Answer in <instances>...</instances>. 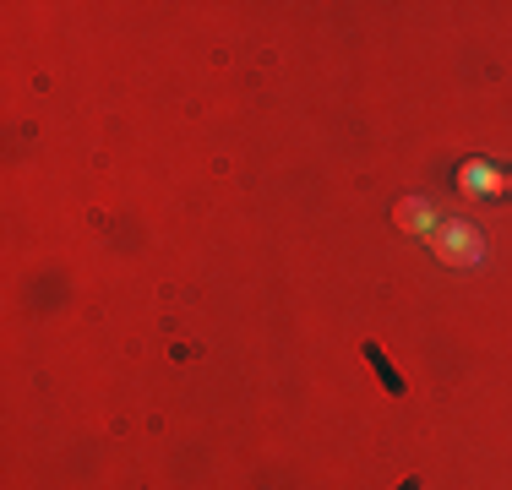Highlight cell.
<instances>
[{
	"label": "cell",
	"mask_w": 512,
	"mask_h": 490,
	"mask_svg": "<svg viewBox=\"0 0 512 490\" xmlns=\"http://www.w3.org/2000/svg\"><path fill=\"white\" fill-rule=\"evenodd\" d=\"M393 224L404 229V235H436V207L425 202V196H404V202L393 207Z\"/></svg>",
	"instance_id": "3"
},
{
	"label": "cell",
	"mask_w": 512,
	"mask_h": 490,
	"mask_svg": "<svg viewBox=\"0 0 512 490\" xmlns=\"http://www.w3.org/2000/svg\"><path fill=\"white\" fill-rule=\"evenodd\" d=\"M431 251L442 256L447 267H480V262H485V240H480V229L463 224V218H447V224H436Z\"/></svg>",
	"instance_id": "1"
},
{
	"label": "cell",
	"mask_w": 512,
	"mask_h": 490,
	"mask_svg": "<svg viewBox=\"0 0 512 490\" xmlns=\"http://www.w3.org/2000/svg\"><path fill=\"white\" fill-rule=\"evenodd\" d=\"M453 180H458V191L463 196H502L512 180L502 175V169H491V164H480V158H469V164H458L453 169Z\"/></svg>",
	"instance_id": "2"
},
{
	"label": "cell",
	"mask_w": 512,
	"mask_h": 490,
	"mask_svg": "<svg viewBox=\"0 0 512 490\" xmlns=\"http://www.w3.org/2000/svg\"><path fill=\"white\" fill-rule=\"evenodd\" d=\"M365 365H371V376L387 387V398H404V392H409L404 371H398V365L387 360V349H382V343H365Z\"/></svg>",
	"instance_id": "4"
},
{
	"label": "cell",
	"mask_w": 512,
	"mask_h": 490,
	"mask_svg": "<svg viewBox=\"0 0 512 490\" xmlns=\"http://www.w3.org/2000/svg\"><path fill=\"white\" fill-rule=\"evenodd\" d=\"M398 490H420V480H414V474H409V480H404V485H398Z\"/></svg>",
	"instance_id": "5"
}]
</instances>
